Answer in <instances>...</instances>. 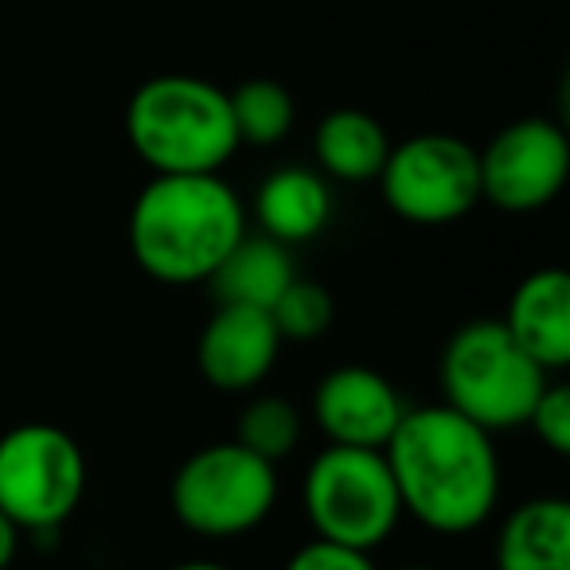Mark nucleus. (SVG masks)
I'll list each match as a JSON object with an SVG mask.
<instances>
[{"label":"nucleus","instance_id":"f257e3e1","mask_svg":"<svg viewBox=\"0 0 570 570\" xmlns=\"http://www.w3.org/2000/svg\"><path fill=\"white\" fill-rule=\"evenodd\" d=\"M403 512L438 535H469L500 504V453L484 426L445 403L406 406L383 445Z\"/></svg>","mask_w":570,"mask_h":570},{"label":"nucleus","instance_id":"f03ea898","mask_svg":"<svg viewBox=\"0 0 570 570\" xmlns=\"http://www.w3.org/2000/svg\"><path fill=\"white\" fill-rule=\"evenodd\" d=\"M246 235V207L219 173H153L129 207L134 262L160 285H196Z\"/></svg>","mask_w":570,"mask_h":570},{"label":"nucleus","instance_id":"7ed1b4c3","mask_svg":"<svg viewBox=\"0 0 570 570\" xmlns=\"http://www.w3.org/2000/svg\"><path fill=\"white\" fill-rule=\"evenodd\" d=\"M126 137L153 173H219L238 153L227 90L196 75H157L126 106Z\"/></svg>","mask_w":570,"mask_h":570},{"label":"nucleus","instance_id":"20e7f679","mask_svg":"<svg viewBox=\"0 0 570 570\" xmlns=\"http://www.w3.org/2000/svg\"><path fill=\"white\" fill-rule=\"evenodd\" d=\"M547 380L551 375L512 341L504 321L492 317L465 321L445 341L438 364L442 403L489 434L528 426V414Z\"/></svg>","mask_w":570,"mask_h":570},{"label":"nucleus","instance_id":"39448f33","mask_svg":"<svg viewBox=\"0 0 570 570\" xmlns=\"http://www.w3.org/2000/svg\"><path fill=\"white\" fill-rule=\"evenodd\" d=\"M302 508L317 539L367 554L387 543L406 515L383 450L333 442L305 469Z\"/></svg>","mask_w":570,"mask_h":570},{"label":"nucleus","instance_id":"423d86ee","mask_svg":"<svg viewBox=\"0 0 570 570\" xmlns=\"http://www.w3.org/2000/svg\"><path fill=\"white\" fill-rule=\"evenodd\" d=\"M173 515L204 539H235L269 520L277 504V465L238 442H212L176 469Z\"/></svg>","mask_w":570,"mask_h":570},{"label":"nucleus","instance_id":"0eeeda50","mask_svg":"<svg viewBox=\"0 0 570 570\" xmlns=\"http://www.w3.org/2000/svg\"><path fill=\"white\" fill-rule=\"evenodd\" d=\"M87 458L56 422H20L0 434V512L20 531L56 535L82 504Z\"/></svg>","mask_w":570,"mask_h":570},{"label":"nucleus","instance_id":"6e6552de","mask_svg":"<svg viewBox=\"0 0 570 570\" xmlns=\"http://www.w3.org/2000/svg\"><path fill=\"white\" fill-rule=\"evenodd\" d=\"M383 204L406 223L445 227L481 204L476 149L453 134H419L391 145L380 168Z\"/></svg>","mask_w":570,"mask_h":570},{"label":"nucleus","instance_id":"1a4fd4ad","mask_svg":"<svg viewBox=\"0 0 570 570\" xmlns=\"http://www.w3.org/2000/svg\"><path fill=\"white\" fill-rule=\"evenodd\" d=\"M481 199L497 212L528 215L559 199L570 176L567 129L551 118H520L504 126L481 153Z\"/></svg>","mask_w":570,"mask_h":570},{"label":"nucleus","instance_id":"9d476101","mask_svg":"<svg viewBox=\"0 0 570 570\" xmlns=\"http://www.w3.org/2000/svg\"><path fill=\"white\" fill-rule=\"evenodd\" d=\"M403 414L406 403L395 383L364 364L333 367L313 391V422L333 445L383 450Z\"/></svg>","mask_w":570,"mask_h":570},{"label":"nucleus","instance_id":"9b49d317","mask_svg":"<svg viewBox=\"0 0 570 570\" xmlns=\"http://www.w3.org/2000/svg\"><path fill=\"white\" fill-rule=\"evenodd\" d=\"M282 333H277L269 309H254V305H215L207 317L204 333L196 344V364L199 375L212 383L215 391L227 395H243L266 383L274 372L277 352H282Z\"/></svg>","mask_w":570,"mask_h":570},{"label":"nucleus","instance_id":"f8f14e48","mask_svg":"<svg viewBox=\"0 0 570 570\" xmlns=\"http://www.w3.org/2000/svg\"><path fill=\"white\" fill-rule=\"evenodd\" d=\"M504 328L547 375L570 364V277L543 266L515 285Z\"/></svg>","mask_w":570,"mask_h":570},{"label":"nucleus","instance_id":"ddd939ff","mask_svg":"<svg viewBox=\"0 0 570 570\" xmlns=\"http://www.w3.org/2000/svg\"><path fill=\"white\" fill-rule=\"evenodd\" d=\"M254 219L262 235L282 246H302L317 238L333 219V188L328 176L305 165H282L254 191Z\"/></svg>","mask_w":570,"mask_h":570},{"label":"nucleus","instance_id":"4468645a","mask_svg":"<svg viewBox=\"0 0 570 570\" xmlns=\"http://www.w3.org/2000/svg\"><path fill=\"white\" fill-rule=\"evenodd\" d=\"M497 570H570V504L531 497L504 515L497 535Z\"/></svg>","mask_w":570,"mask_h":570},{"label":"nucleus","instance_id":"2eb2a0df","mask_svg":"<svg viewBox=\"0 0 570 570\" xmlns=\"http://www.w3.org/2000/svg\"><path fill=\"white\" fill-rule=\"evenodd\" d=\"M297 277L289 246H282L269 235H250L246 230L227 258L215 266L207 277L215 305H254V309H269L282 297V289Z\"/></svg>","mask_w":570,"mask_h":570},{"label":"nucleus","instance_id":"dca6fc26","mask_svg":"<svg viewBox=\"0 0 570 570\" xmlns=\"http://www.w3.org/2000/svg\"><path fill=\"white\" fill-rule=\"evenodd\" d=\"M391 153V137L380 118L356 106L325 114L313 134V157L328 180L341 184H367L380 176L383 160Z\"/></svg>","mask_w":570,"mask_h":570},{"label":"nucleus","instance_id":"f3484780","mask_svg":"<svg viewBox=\"0 0 570 570\" xmlns=\"http://www.w3.org/2000/svg\"><path fill=\"white\" fill-rule=\"evenodd\" d=\"M227 102H230V121H235L238 145L269 149V145L285 141V134L294 129V118H297L294 95L277 79L238 82L227 95Z\"/></svg>","mask_w":570,"mask_h":570},{"label":"nucleus","instance_id":"a211bd4d","mask_svg":"<svg viewBox=\"0 0 570 570\" xmlns=\"http://www.w3.org/2000/svg\"><path fill=\"white\" fill-rule=\"evenodd\" d=\"M302 426H305L302 411H297L289 399L258 395L243 406V414H238L235 442L277 465V461H285L297 450V442H302Z\"/></svg>","mask_w":570,"mask_h":570},{"label":"nucleus","instance_id":"6ab92c4d","mask_svg":"<svg viewBox=\"0 0 570 570\" xmlns=\"http://www.w3.org/2000/svg\"><path fill=\"white\" fill-rule=\"evenodd\" d=\"M269 317H274L282 341L305 344V341H317V336H325L328 328H333L336 305L325 285L294 277V282L282 289V297L269 305Z\"/></svg>","mask_w":570,"mask_h":570},{"label":"nucleus","instance_id":"aec40b11","mask_svg":"<svg viewBox=\"0 0 570 570\" xmlns=\"http://www.w3.org/2000/svg\"><path fill=\"white\" fill-rule=\"evenodd\" d=\"M528 426L554 458L570 453V387L559 380H547V387L539 391L535 406L528 414Z\"/></svg>","mask_w":570,"mask_h":570},{"label":"nucleus","instance_id":"412c9836","mask_svg":"<svg viewBox=\"0 0 570 570\" xmlns=\"http://www.w3.org/2000/svg\"><path fill=\"white\" fill-rule=\"evenodd\" d=\"M282 570H380V567H375V559L367 551H352V547L313 539V543L297 547Z\"/></svg>","mask_w":570,"mask_h":570},{"label":"nucleus","instance_id":"4be33fe9","mask_svg":"<svg viewBox=\"0 0 570 570\" xmlns=\"http://www.w3.org/2000/svg\"><path fill=\"white\" fill-rule=\"evenodd\" d=\"M17 551H20V528L9 520V515L0 512V570H9V567H12Z\"/></svg>","mask_w":570,"mask_h":570},{"label":"nucleus","instance_id":"5701e85b","mask_svg":"<svg viewBox=\"0 0 570 570\" xmlns=\"http://www.w3.org/2000/svg\"><path fill=\"white\" fill-rule=\"evenodd\" d=\"M168 570H235V567L215 562V559H188V562H176V567H168Z\"/></svg>","mask_w":570,"mask_h":570},{"label":"nucleus","instance_id":"b1692460","mask_svg":"<svg viewBox=\"0 0 570 570\" xmlns=\"http://www.w3.org/2000/svg\"><path fill=\"white\" fill-rule=\"evenodd\" d=\"M399 570H438V567H426V562H411V567H399Z\"/></svg>","mask_w":570,"mask_h":570}]
</instances>
